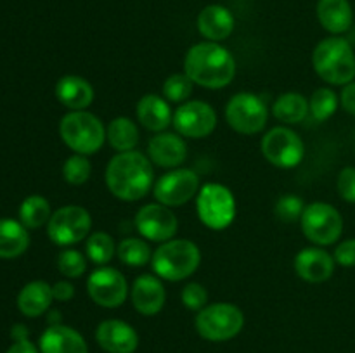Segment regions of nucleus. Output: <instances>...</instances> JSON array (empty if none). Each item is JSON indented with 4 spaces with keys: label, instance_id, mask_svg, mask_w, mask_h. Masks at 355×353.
Masks as SVG:
<instances>
[{
    "label": "nucleus",
    "instance_id": "dca6fc26",
    "mask_svg": "<svg viewBox=\"0 0 355 353\" xmlns=\"http://www.w3.org/2000/svg\"><path fill=\"white\" fill-rule=\"evenodd\" d=\"M96 339L106 353H134L139 346L137 331L120 318L101 322L96 329Z\"/></svg>",
    "mask_w": 355,
    "mask_h": 353
},
{
    "label": "nucleus",
    "instance_id": "a878e982",
    "mask_svg": "<svg viewBox=\"0 0 355 353\" xmlns=\"http://www.w3.org/2000/svg\"><path fill=\"white\" fill-rule=\"evenodd\" d=\"M30 246V235L21 221L0 218V258H16Z\"/></svg>",
    "mask_w": 355,
    "mask_h": 353
},
{
    "label": "nucleus",
    "instance_id": "c756f323",
    "mask_svg": "<svg viewBox=\"0 0 355 353\" xmlns=\"http://www.w3.org/2000/svg\"><path fill=\"white\" fill-rule=\"evenodd\" d=\"M116 255L128 266H144L151 262L153 253L148 242L137 237H127L116 246Z\"/></svg>",
    "mask_w": 355,
    "mask_h": 353
},
{
    "label": "nucleus",
    "instance_id": "f257e3e1",
    "mask_svg": "<svg viewBox=\"0 0 355 353\" xmlns=\"http://www.w3.org/2000/svg\"><path fill=\"white\" fill-rule=\"evenodd\" d=\"M184 73L205 89H224L234 80V55L217 42H201L187 51Z\"/></svg>",
    "mask_w": 355,
    "mask_h": 353
},
{
    "label": "nucleus",
    "instance_id": "6ab92c4d",
    "mask_svg": "<svg viewBox=\"0 0 355 353\" xmlns=\"http://www.w3.org/2000/svg\"><path fill=\"white\" fill-rule=\"evenodd\" d=\"M295 270L307 282H324L335 272V258L321 248H305L295 256Z\"/></svg>",
    "mask_w": 355,
    "mask_h": 353
},
{
    "label": "nucleus",
    "instance_id": "c9c22d12",
    "mask_svg": "<svg viewBox=\"0 0 355 353\" xmlns=\"http://www.w3.org/2000/svg\"><path fill=\"white\" fill-rule=\"evenodd\" d=\"M304 201L300 199L295 194H286V196L279 197V201L276 203V217L279 218L284 224H293V221L300 220L302 215H304Z\"/></svg>",
    "mask_w": 355,
    "mask_h": 353
},
{
    "label": "nucleus",
    "instance_id": "58836bf2",
    "mask_svg": "<svg viewBox=\"0 0 355 353\" xmlns=\"http://www.w3.org/2000/svg\"><path fill=\"white\" fill-rule=\"evenodd\" d=\"M335 262L343 266H355V239H349L336 246L335 249Z\"/></svg>",
    "mask_w": 355,
    "mask_h": 353
},
{
    "label": "nucleus",
    "instance_id": "aec40b11",
    "mask_svg": "<svg viewBox=\"0 0 355 353\" xmlns=\"http://www.w3.org/2000/svg\"><path fill=\"white\" fill-rule=\"evenodd\" d=\"M40 353H89L85 338L68 325H49L40 336Z\"/></svg>",
    "mask_w": 355,
    "mask_h": 353
},
{
    "label": "nucleus",
    "instance_id": "0eeeda50",
    "mask_svg": "<svg viewBox=\"0 0 355 353\" xmlns=\"http://www.w3.org/2000/svg\"><path fill=\"white\" fill-rule=\"evenodd\" d=\"M198 217L207 227L222 230L232 224L236 217V199L222 183H207L198 192Z\"/></svg>",
    "mask_w": 355,
    "mask_h": 353
},
{
    "label": "nucleus",
    "instance_id": "a211bd4d",
    "mask_svg": "<svg viewBox=\"0 0 355 353\" xmlns=\"http://www.w3.org/2000/svg\"><path fill=\"white\" fill-rule=\"evenodd\" d=\"M148 154L155 165L162 168H177L187 158V145L180 135L159 132L149 141Z\"/></svg>",
    "mask_w": 355,
    "mask_h": 353
},
{
    "label": "nucleus",
    "instance_id": "7ed1b4c3",
    "mask_svg": "<svg viewBox=\"0 0 355 353\" xmlns=\"http://www.w3.org/2000/svg\"><path fill=\"white\" fill-rule=\"evenodd\" d=\"M315 73L331 85H347L355 78V54L349 40L329 37L319 42L312 54Z\"/></svg>",
    "mask_w": 355,
    "mask_h": 353
},
{
    "label": "nucleus",
    "instance_id": "393cba45",
    "mask_svg": "<svg viewBox=\"0 0 355 353\" xmlns=\"http://www.w3.org/2000/svg\"><path fill=\"white\" fill-rule=\"evenodd\" d=\"M318 19L329 33H345L352 26L354 12L349 0H319Z\"/></svg>",
    "mask_w": 355,
    "mask_h": 353
},
{
    "label": "nucleus",
    "instance_id": "2f4dec72",
    "mask_svg": "<svg viewBox=\"0 0 355 353\" xmlns=\"http://www.w3.org/2000/svg\"><path fill=\"white\" fill-rule=\"evenodd\" d=\"M311 113L314 120L326 121L335 114L336 107H338V97L331 89H318L311 97Z\"/></svg>",
    "mask_w": 355,
    "mask_h": 353
},
{
    "label": "nucleus",
    "instance_id": "cd10ccee",
    "mask_svg": "<svg viewBox=\"0 0 355 353\" xmlns=\"http://www.w3.org/2000/svg\"><path fill=\"white\" fill-rule=\"evenodd\" d=\"M106 138L114 151H134L135 145L139 144V128L130 118L118 116L106 128Z\"/></svg>",
    "mask_w": 355,
    "mask_h": 353
},
{
    "label": "nucleus",
    "instance_id": "412c9836",
    "mask_svg": "<svg viewBox=\"0 0 355 353\" xmlns=\"http://www.w3.org/2000/svg\"><path fill=\"white\" fill-rule=\"evenodd\" d=\"M198 30L207 40L222 42L234 31V16L224 6H207L198 16Z\"/></svg>",
    "mask_w": 355,
    "mask_h": 353
},
{
    "label": "nucleus",
    "instance_id": "9b49d317",
    "mask_svg": "<svg viewBox=\"0 0 355 353\" xmlns=\"http://www.w3.org/2000/svg\"><path fill=\"white\" fill-rule=\"evenodd\" d=\"M262 154L277 168H295L304 159V141L297 132L286 127H276L263 135Z\"/></svg>",
    "mask_w": 355,
    "mask_h": 353
},
{
    "label": "nucleus",
    "instance_id": "4be33fe9",
    "mask_svg": "<svg viewBox=\"0 0 355 353\" xmlns=\"http://www.w3.org/2000/svg\"><path fill=\"white\" fill-rule=\"evenodd\" d=\"M55 97L71 111H83L92 104L94 89L82 76L66 75L55 83Z\"/></svg>",
    "mask_w": 355,
    "mask_h": 353
},
{
    "label": "nucleus",
    "instance_id": "2eb2a0df",
    "mask_svg": "<svg viewBox=\"0 0 355 353\" xmlns=\"http://www.w3.org/2000/svg\"><path fill=\"white\" fill-rule=\"evenodd\" d=\"M135 225L142 237L155 242H166L175 235L179 221L165 204H146L135 215Z\"/></svg>",
    "mask_w": 355,
    "mask_h": 353
},
{
    "label": "nucleus",
    "instance_id": "72a5a7b5",
    "mask_svg": "<svg viewBox=\"0 0 355 353\" xmlns=\"http://www.w3.org/2000/svg\"><path fill=\"white\" fill-rule=\"evenodd\" d=\"M193 85L194 82L186 73H175L163 83V96L170 102H184L193 93Z\"/></svg>",
    "mask_w": 355,
    "mask_h": 353
},
{
    "label": "nucleus",
    "instance_id": "6e6552de",
    "mask_svg": "<svg viewBox=\"0 0 355 353\" xmlns=\"http://www.w3.org/2000/svg\"><path fill=\"white\" fill-rule=\"evenodd\" d=\"M305 237L319 246L333 244L343 232V218L335 206L328 203L307 204L300 218Z\"/></svg>",
    "mask_w": 355,
    "mask_h": 353
},
{
    "label": "nucleus",
    "instance_id": "ea45409f",
    "mask_svg": "<svg viewBox=\"0 0 355 353\" xmlns=\"http://www.w3.org/2000/svg\"><path fill=\"white\" fill-rule=\"evenodd\" d=\"M52 294H54V300L69 301L75 296V286L68 280H59L52 286Z\"/></svg>",
    "mask_w": 355,
    "mask_h": 353
},
{
    "label": "nucleus",
    "instance_id": "7c9ffc66",
    "mask_svg": "<svg viewBox=\"0 0 355 353\" xmlns=\"http://www.w3.org/2000/svg\"><path fill=\"white\" fill-rule=\"evenodd\" d=\"M85 253L89 256L90 262L96 265L104 266L106 263L111 262V258L116 253V246H114L113 237L106 232H94L85 244Z\"/></svg>",
    "mask_w": 355,
    "mask_h": 353
},
{
    "label": "nucleus",
    "instance_id": "f704fd0d",
    "mask_svg": "<svg viewBox=\"0 0 355 353\" xmlns=\"http://www.w3.org/2000/svg\"><path fill=\"white\" fill-rule=\"evenodd\" d=\"M58 269L64 277L76 279V277H80L85 272L87 260L78 249H64L58 256Z\"/></svg>",
    "mask_w": 355,
    "mask_h": 353
},
{
    "label": "nucleus",
    "instance_id": "b1692460",
    "mask_svg": "<svg viewBox=\"0 0 355 353\" xmlns=\"http://www.w3.org/2000/svg\"><path fill=\"white\" fill-rule=\"evenodd\" d=\"M54 294H52V286L45 280H33L26 284L17 294V308L26 317H40L42 314L49 310Z\"/></svg>",
    "mask_w": 355,
    "mask_h": 353
},
{
    "label": "nucleus",
    "instance_id": "39448f33",
    "mask_svg": "<svg viewBox=\"0 0 355 353\" xmlns=\"http://www.w3.org/2000/svg\"><path fill=\"white\" fill-rule=\"evenodd\" d=\"M62 142L76 154L89 156L99 151L106 141V128L96 114L89 111H71L59 123Z\"/></svg>",
    "mask_w": 355,
    "mask_h": 353
},
{
    "label": "nucleus",
    "instance_id": "1a4fd4ad",
    "mask_svg": "<svg viewBox=\"0 0 355 353\" xmlns=\"http://www.w3.org/2000/svg\"><path fill=\"white\" fill-rule=\"evenodd\" d=\"M267 118H269V113H267L266 104L255 93H236L225 106V120L229 127L243 135L262 132L267 125Z\"/></svg>",
    "mask_w": 355,
    "mask_h": 353
},
{
    "label": "nucleus",
    "instance_id": "473e14b6",
    "mask_svg": "<svg viewBox=\"0 0 355 353\" xmlns=\"http://www.w3.org/2000/svg\"><path fill=\"white\" fill-rule=\"evenodd\" d=\"M92 173V165L83 154H73L62 165V176L71 185H82L90 179Z\"/></svg>",
    "mask_w": 355,
    "mask_h": 353
},
{
    "label": "nucleus",
    "instance_id": "4468645a",
    "mask_svg": "<svg viewBox=\"0 0 355 353\" xmlns=\"http://www.w3.org/2000/svg\"><path fill=\"white\" fill-rule=\"evenodd\" d=\"M172 123L184 137L203 138L208 137L217 127V113L203 100H189L177 107Z\"/></svg>",
    "mask_w": 355,
    "mask_h": 353
},
{
    "label": "nucleus",
    "instance_id": "5701e85b",
    "mask_svg": "<svg viewBox=\"0 0 355 353\" xmlns=\"http://www.w3.org/2000/svg\"><path fill=\"white\" fill-rule=\"evenodd\" d=\"M135 113H137V120L141 121L142 127L151 132H158V134L173 121V114L168 102L163 97L155 96V93L141 97Z\"/></svg>",
    "mask_w": 355,
    "mask_h": 353
},
{
    "label": "nucleus",
    "instance_id": "20e7f679",
    "mask_svg": "<svg viewBox=\"0 0 355 353\" xmlns=\"http://www.w3.org/2000/svg\"><path fill=\"white\" fill-rule=\"evenodd\" d=\"M201 262V251L193 241L187 239H170L156 248L153 253L151 265L155 273L162 279L184 280L196 272Z\"/></svg>",
    "mask_w": 355,
    "mask_h": 353
},
{
    "label": "nucleus",
    "instance_id": "4c0bfd02",
    "mask_svg": "<svg viewBox=\"0 0 355 353\" xmlns=\"http://www.w3.org/2000/svg\"><path fill=\"white\" fill-rule=\"evenodd\" d=\"M338 192L342 199L349 201V203H355V168L354 166H347L340 172L338 175Z\"/></svg>",
    "mask_w": 355,
    "mask_h": 353
},
{
    "label": "nucleus",
    "instance_id": "37998d69",
    "mask_svg": "<svg viewBox=\"0 0 355 353\" xmlns=\"http://www.w3.org/2000/svg\"><path fill=\"white\" fill-rule=\"evenodd\" d=\"M10 336H12L14 341H23V339H28V329L23 324H17L12 327Z\"/></svg>",
    "mask_w": 355,
    "mask_h": 353
},
{
    "label": "nucleus",
    "instance_id": "f3484780",
    "mask_svg": "<svg viewBox=\"0 0 355 353\" xmlns=\"http://www.w3.org/2000/svg\"><path fill=\"white\" fill-rule=\"evenodd\" d=\"M130 298L132 305L139 314L151 317V315L159 314L165 307L166 293L158 277L144 273V275H139L132 284Z\"/></svg>",
    "mask_w": 355,
    "mask_h": 353
},
{
    "label": "nucleus",
    "instance_id": "79ce46f5",
    "mask_svg": "<svg viewBox=\"0 0 355 353\" xmlns=\"http://www.w3.org/2000/svg\"><path fill=\"white\" fill-rule=\"evenodd\" d=\"M7 353H40V350L30 339H23V341H14V345L7 350Z\"/></svg>",
    "mask_w": 355,
    "mask_h": 353
},
{
    "label": "nucleus",
    "instance_id": "ddd939ff",
    "mask_svg": "<svg viewBox=\"0 0 355 353\" xmlns=\"http://www.w3.org/2000/svg\"><path fill=\"white\" fill-rule=\"evenodd\" d=\"M155 197L165 206H182L200 192V176L187 168H175L165 173L155 183Z\"/></svg>",
    "mask_w": 355,
    "mask_h": 353
},
{
    "label": "nucleus",
    "instance_id": "bb28decb",
    "mask_svg": "<svg viewBox=\"0 0 355 353\" xmlns=\"http://www.w3.org/2000/svg\"><path fill=\"white\" fill-rule=\"evenodd\" d=\"M311 107H309L307 99L298 92L281 93L272 106V114L281 121V123L295 125L304 121Z\"/></svg>",
    "mask_w": 355,
    "mask_h": 353
},
{
    "label": "nucleus",
    "instance_id": "e433bc0d",
    "mask_svg": "<svg viewBox=\"0 0 355 353\" xmlns=\"http://www.w3.org/2000/svg\"><path fill=\"white\" fill-rule=\"evenodd\" d=\"M180 298H182L184 307L189 308V310L200 311L207 307L208 293L200 282H189L187 286H184Z\"/></svg>",
    "mask_w": 355,
    "mask_h": 353
},
{
    "label": "nucleus",
    "instance_id": "423d86ee",
    "mask_svg": "<svg viewBox=\"0 0 355 353\" xmlns=\"http://www.w3.org/2000/svg\"><path fill=\"white\" fill-rule=\"evenodd\" d=\"M245 315L232 303L207 305L196 315V331L208 341H229L241 332Z\"/></svg>",
    "mask_w": 355,
    "mask_h": 353
},
{
    "label": "nucleus",
    "instance_id": "f03ea898",
    "mask_svg": "<svg viewBox=\"0 0 355 353\" xmlns=\"http://www.w3.org/2000/svg\"><path fill=\"white\" fill-rule=\"evenodd\" d=\"M151 159L139 151L118 152L106 168V185L123 201L142 199L153 185Z\"/></svg>",
    "mask_w": 355,
    "mask_h": 353
},
{
    "label": "nucleus",
    "instance_id": "a19ab883",
    "mask_svg": "<svg viewBox=\"0 0 355 353\" xmlns=\"http://www.w3.org/2000/svg\"><path fill=\"white\" fill-rule=\"evenodd\" d=\"M340 102H342L343 109H345L347 113L355 116V82L347 83L345 89H343L342 92V97H340Z\"/></svg>",
    "mask_w": 355,
    "mask_h": 353
},
{
    "label": "nucleus",
    "instance_id": "f8f14e48",
    "mask_svg": "<svg viewBox=\"0 0 355 353\" xmlns=\"http://www.w3.org/2000/svg\"><path fill=\"white\" fill-rule=\"evenodd\" d=\"M87 291L90 300L104 308H116L127 300V279L113 266H101L87 279Z\"/></svg>",
    "mask_w": 355,
    "mask_h": 353
},
{
    "label": "nucleus",
    "instance_id": "9d476101",
    "mask_svg": "<svg viewBox=\"0 0 355 353\" xmlns=\"http://www.w3.org/2000/svg\"><path fill=\"white\" fill-rule=\"evenodd\" d=\"M92 228L90 213L82 206L68 204L52 213L47 224V234L58 246H71L89 235Z\"/></svg>",
    "mask_w": 355,
    "mask_h": 353
},
{
    "label": "nucleus",
    "instance_id": "c85d7f7f",
    "mask_svg": "<svg viewBox=\"0 0 355 353\" xmlns=\"http://www.w3.org/2000/svg\"><path fill=\"white\" fill-rule=\"evenodd\" d=\"M52 217L51 204L44 196H30L21 203L19 220L26 228H38L49 224Z\"/></svg>",
    "mask_w": 355,
    "mask_h": 353
}]
</instances>
